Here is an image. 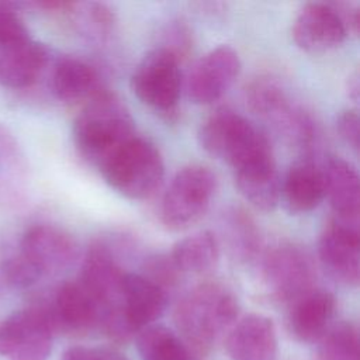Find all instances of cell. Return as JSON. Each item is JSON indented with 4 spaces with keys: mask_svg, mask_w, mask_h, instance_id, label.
Instances as JSON below:
<instances>
[{
    "mask_svg": "<svg viewBox=\"0 0 360 360\" xmlns=\"http://www.w3.org/2000/svg\"><path fill=\"white\" fill-rule=\"evenodd\" d=\"M239 304L225 284L205 281L187 291L174 311L179 336L194 357L207 354L238 321Z\"/></svg>",
    "mask_w": 360,
    "mask_h": 360,
    "instance_id": "obj_1",
    "label": "cell"
},
{
    "mask_svg": "<svg viewBox=\"0 0 360 360\" xmlns=\"http://www.w3.org/2000/svg\"><path fill=\"white\" fill-rule=\"evenodd\" d=\"M135 135L134 120L114 94L97 93L73 122V141L84 159L100 166L118 146Z\"/></svg>",
    "mask_w": 360,
    "mask_h": 360,
    "instance_id": "obj_2",
    "label": "cell"
},
{
    "mask_svg": "<svg viewBox=\"0 0 360 360\" xmlns=\"http://www.w3.org/2000/svg\"><path fill=\"white\" fill-rule=\"evenodd\" d=\"M105 183L129 200H145L160 186L165 165L158 148L134 135L97 167Z\"/></svg>",
    "mask_w": 360,
    "mask_h": 360,
    "instance_id": "obj_3",
    "label": "cell"
},
{
    "mask_svg": "<svg viewBox=\"0 0 360 360\" xmlns=\"http://www.w3.org/2000/svg\"><path fill=\"white\" fill-rule=\"evenodd\" d=\"M198 142L208 155L228 163L233 170L271 150L269 139L252 122L228 108L215 111L201 124Z\"/></svg>",
    "mask_w": 360,
    "mask_h": 360,
    "instance_id": "obj_4",
    "label": "cell"
},
{
    "mask_svg": "<svg viewBox=\"0 0 360 360\" xmlns=\"http://www.w3.org/2000/svg\"><path fill=\"white\" fill-rule=\"evenodd\" d=\"M217 191V176L202 165L180 169L165 191L159 217L170 231H181L195 224L210 208Z\"/></svg>",
    "mask_w": 360,
    "mask_h": 360,
    "instance_id": "obj_5",
    "label": "cell"
},
{
    "mask_svg": "<svg viewBox=\"0 0 360 360\" xmlns=\"http://www.w3.org/2000/svg\"><path fill=\"white\" fill-rule=\"evenodd\" d=\"M180 63L181 60L167 49L153 48L132 72L134 94L152 110L165 115L173 114L183 86Z\"/></svg>",
    "mask_w": 360,
    "mask_h": 360,
    "instance_id": "obj_6",
    "label": "cell"
},
{
    "mask_svg": "<svg viewBox=\"0 0 360 360\" xmlns=\"http://www.w3.org/2000/svg\"><path fill=\"white\" fill-rule=\"evenodd\" d=\"M262 281L267 294L291 304L314 287L315 267L311 256L301 246L280 243L271 248L260 264Z\"/></svg>",
    "mask_w": 360,
    "mask_h": 360,
    "instance_id": "obj_7",
    "label": "cell"
},
{
    "mask_svg": "<svg viewBox=\"0 0 360 360\" xmlns=\"http://www.w3.org/2000/svg\"><path fill=\"white\" fill-rule=\"evenodd\" d=\"M53 335L41 305L18 309L0 322V356L7 360H48Z\"/></svg>",
    "mask_w": 360,
    "mask_h": 360,
    "instance_id": "obj_8",
    "label": "cell"
},
{
    "mask_svg": "<svg viewBox=\"0 0 360 360\" xmlns=\"http://www.w3.org/2000/svg\"><path fill=\"white\" fill-rule=\"evenodd\" d=\"M318 256L335 281L356 287L360 278L359 222L333 218L319 236Z\"/></svg>",
    "mask_w": 360,
    "mask_h": 360,
    "instance_id": "obj_9",
    "label": "cell"
},
{
    "mask_svg": "<svg viewBox=\"0 0 360 360\" xmlns=\"http://www.w3.org/2000/svg\"><path fill=\"white\" fill-rule=\"evenodd\" d=\"M239 72L238 52L228 45H219L200 58L190 69L186 79L187 97L195 104H211L229 90Z\"/></svg>",
    "mask_w": 360,
    "mask_h": 360,
    "instance_id": "obj_10",
    "label": "cell"
},
{
    "mask_svg": "<svg viewBox=\"0 0 360 360\" xmlns=\"http://www.w3.org/2000/svg\"><path fill=\"white\" fill-rule=\"evenodd\" d=\"M20 253L42 277L70 267L77 257V243L63 228L38 224L22 235Z\"/></svg>",
    "mask_w": 360,
    "mask_h": 360,
    "instance_id": "obj_11",
    "label": "cell"
},
{
    "mask_svg": "<svg viewBox=\"0 0 360 360\" xmlns=\"http://www.w3.org/2000/svg\"><path fill=\"white\" fill-rule=\"evenodd\" d=\"M39 305L46 312L55 333L84 335L100 326V308L79 280L60 284L51 301Z\"/></svg>",
    "mask_w": 360,
    "mask_h": 360,
    "instance_id": "obj_12",
    "label": "cell"
},
{
    "mask_svg": "<svg viewBox=\"0 0 360 360\" xmlns=\"http://www.w3.org/2000/svg\"><path fill=\"white\" fill-rule=\"evenodd\" d=\"M347 34L335 3H308L300 10L292 24L294 42L300 49L309 53L335 49Z\"/></svg>",
    "mask_w": 360,
    "mask_h": 360,
    "instance_id": "obj_13",
    "label": "cell"
},
{
    "mask_svg": "<svg viewBox=\"0 0 360 360\" xmlns=\"http://www.w3.org/2000/svg\"><path fill=\"white\" fill-rule=\"evenodd\" d=\"M167 292L143 274L127 273L121 294V316L136 336L139 330L153 325L165 312Z\"/></svg>",
    "mask_w": 360,
    "mask_h": 360,
    "instance_id": "obj_14",
    "label": "cell"
},
{
    "mask_svg": "<svg viewBox=\"0 0 360 360\" xmlns=\"http://www.w3.org/2000/svg\"><path fill=\"white\" fill-rule=\"evenodd\" d=\"M225 347L231 360H276L278 352L276 326L262 314L245 315L226 333Z\"/></svg>",
    "mask_w": 360,
    "mask_h": 360,
    "instance_id": "obj_15",
    "label": "cell"
},
{
    "mask_svg": "<svg viewBox=\"0 0 360 360\" xmlns=\"http://www.w3.org/2000/svg\"><path fill=\"white\" fill-rule=\"evenodd\" d=\"M233 172L236 187L250 205L266 212L277 207L281 181L271 150L245 162Z\"/></svg>",
    "mask_w": 360,
    "mask_h": 360,
    "instance_id": "obj_16",
    "label": "cell"
},
{
    "mask_svg": "<svg viewBox=\"0 0 360 360\" xmlns=\"http://www.w3.org/2000/svg\"><path fill=\"white\" fill-rule=\"evenodd\" d=\"M336 301L326 290L312 288L294 300L287 315L291 335L307 343H315L332 326Z\"/></svg>",
    "mask_w": 360,
    "mask_h": 360,
    "instance_id": "obj_17",
    "label": "cell"
},
{
    "mask_svg": "<svg viewBox=\"0 0 360 360\" xmlns=\"http://www.w3.org/2000/svg\"><path fill=\"white\" fill-rule=\"evenodd\" d=\"M48 49L31 38L0 45V84L8 89L32 86L48 63Z\"/></svg>",
    "mask_w": 360,
    "mask_h": 360,
    "instance_id": "obj_18",
    "label": "cell"
},
{
    "mask_svg": "<svg viewBox=\"0 0 360 360\" xmlns=\"http://www.w3.org/2000/svg\"><path fill=\"white\" fill-rule=\"evenodd\" d=\"M322 169L325 197L329 200L335 218L359 222L360 186L356 169L340 156L326 158Z\"/></svg>",
    "mask_w": 360,
    "mask_h": 360,
    "instance_id": "obj_19",
    "label": "cell"
},
{
    "mask_svg": "<svg viewBox=\"0 0 360 360\" xmlns=\"http://www.w3.org/2000/svg\"><path fill=\"white\" fill-rule=\"evenodd\" d=\"M281 197L294 214L315 210L325 198L322 169L311 159L295 162L281 181Z\"/></svg>",
    "mask_w": 360,
    "mask_h": 360,
    "instance_id": "obj_20",
    "label": "cell"
},
{
    "mask_svg": "<svg viewBox=\"0 0 360 360\" xmlns=\"http://www.w3.org/2000/svg\"><path fill=\"white\" fill-rule=\"evenodd\" d=\"M98 75L93 66L73 56L56 60L51 75V89L55 97L65 103H77L93 98L98 89Z\"/></svg>",
    "mask_w": 360,
    "mask_h": 360,
    "instance_id": "obj_21",
    "label": "cell"
},
{
    "mask_svg": "<svg viewBox=\"0 0 360 360\" xmlns=\"http://www.w3.org/2000/svg\"><path fill=\"white\" fill-rule=\"evenodd\" d=\"M179 273H204L212 269L219 257V243L210 231L195 232L180 239L169 253Z\"/></svg>",
    "mask_w": 360,
    "mask_h": 360,
    "instance_id": "obj_22",
    "label": "cell"
},
{
    "mask_svg": "<svg viewBox=\"0 0 360 360\" xmlns=\"http://www.w3.org/2000/svg\"><path fill=\"white\" fill-rule=\"evenodd\" d=\"M135 345L141 360H195L177 332L163 325H150L139 330Z\"/></svg>",
    "mask_w": 360,
    "mask_h": 360,
    "instance_id": "obj_23",
    "label": "cell"
},
{
    "mask_svg": "<svg viewBox=\"0 0 360 360\" xmlns=\"http://www.w3.org/2000/svg\"><path fill=\"white\" fill-rule=\"evenodd\" d=\"M222 233L225 242L240 262L255 260L260 250V235L253 219L242 210L233 208L222 217Z\"/></svg>",
    "mask_w": 360,
    "mask_h": 360,
    "instance_id": "obj_24",
    "label": "cell"
},
{
    "mask_svg": "<svg viewBox=\"0 0 360 360\" xmlns=\"http://www.w3.org/2000/svg\"><path fill=\"white\" fill-rule=\"evenodd\" d=\"M315 360H359V332L350 322L332 323L316 342Z\"/></svg>",
    "mask_w": 360,
    "mask_h": 360,
    "instance_id": "obj_25",
    "label": "cell"
},
{
    "mask_svg": "<svg viewBox=\"0 0 360 360\" xmlns=\"http://www.w3.org/2000/svg\"><path fill=\"white\" fill-rule=\"evenodd\" d=\"M70 11L75 13L80 31L90 39L104 41L114 28V14L103 3H73Z\"/></svg>",
    "mask_w": 360,
    "mask_h": 360,
    "instance_id": "obj_26",
    "label": "cell"
},
{
    "mask_svg": "<svg viewBox=\"0 0 360 360\" xmlns=\"http://www.w3.org/2000/svg\"><path fill=\"white\" fill-rule=\"evenodd\" d=\"M3 274L7 283L17 288L31 287L41 278V274L30 264V262L20 252L4 260Z\"/></svg>",
    "mask_w": 360,
    "mask_h": 360,
    "instance_id": "obj_27",
    "label": "cell"
},
{
    "mask_svg": "<svg viewBox=\"0 0 360 360\" xmlns=\"http://www.w3.org/2000/svg\"><path fill=\"white\" fill-rule=\"evenodd\" d=\"M30 38L28 30L10 4L0 3V45Z\"/></svg>",
    "mask_w": 360,
    "mask_h": 360,
    "instance_id": "obj_28",
    "label": "cell"
},
{
    "mask_svg": "<svg viewBox=\"0 0 360 360\" xmlns=\"http://www.w3.org/2000/svg\"><path fill=\"white\" fill-rule=\"evenodd\" d=\"M60 360H128V359L112 347L72 346L63 352Z\"/></svg>",
    "mask_w": 360,
    "mask_h": 360,
    "instance_id": "obj_29",
    "label": "cell"
},
{
    "mask_svg": "<svg viewBox=\"0 0 360 360\" xmlns=\"http://www.w3.org/2000/svg\"><path fill=\"white\" fill-rule=\"evenodd\" d=\"M162 48L172 52L174 56H177L180 60L186 58L188 53V49L191 46V37L190 31L186 25L180 22H174L170 27H167L165 32V42L160 45Z\"/></svg>",
    "mask_w": 360,
    "mask_h": 360,
    "instance_id": "obj_30",
    "label": "cell"
},
{
    "mask_svg": "<svg viewBox=\"0 0 360 360\" xmlns=\"http://www.w3.org/2000/svg\"><path fill=\"white\" fill-rule=\"evenodd\" d=\"M359 114L356 110H345L338 115L336 129L342 141L354 152L359 149Z\"/></svg>",
    "mask_w": 360,
    "mask_h": 360,
    "instance_id": "obj_31",
    "label": "cell"
},
{
    "mask_svg": "<svg viewBox=\"0 0 360 360\" xmlns=\"http://www.w3.org/2000/svg\"><path fill=\"white\" fill-rule=\"evenodd\" d=\"M360 89V84H359V73L354 72L349 80H347V93H349V97L353 100V101H357L359 100V90Z\"/></svg>",
    "mask_w": 360,
    "mask_h": 360,
    "instance_id": "obj_32",
    "label": "cell"
}]
</instances>
